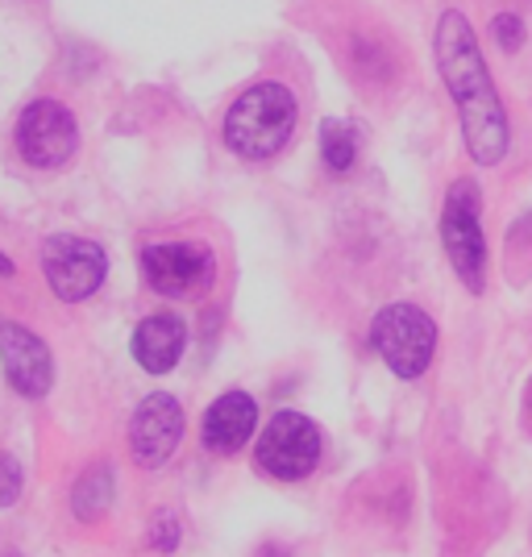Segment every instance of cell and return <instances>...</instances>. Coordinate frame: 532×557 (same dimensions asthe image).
I'll return each instance as SVG.
<instances>
[{
    "label": "cell",
    "instance_id": "e0dca14e",
    "mask_svg": "<svg viewBox=\"0 0 532 557\" xmlns=\"http://www.w3.org/2000/svg\"><path fill=\"white\" fill-rule=\"evenodd\" d=\"M13 271H17V267H13V262H9V258H4V255H0V275H4V278H9V275H13Z\"/></svg>",
    "mask_w": 532,
    "mask_h": 557
},
{
    "label": "cell",
    "instance_id": "7c38bea8",
    "mask_svg": "<svg viewBox=\"0 0 532 557\" xmlns=\"http://www.w3.org/2000/svg\"><path fill=\"white\" fill-rule=\"evenodd\" d=\"M187 346V325L175 312H154L134 329V358L146 374H166L180 367Z\"/></svg>",
    "mask_w": 532,
    "mask_h": 557
},
{
    "label": "cell",
    "instance_id": "4fadbf2b",
    "mask_svg": "<svg viewBox=\"0 0 532 557\" xmlns=\"http://www.w3.org/2000/svg\"><path fill=\"white\" fill-rule=\"evenodd\" d=\"M71 508L75 516L88 524V520H100L104 511L113 508V466L109 462H96L79 474V483L71 491Z\"/></svg>",
    "mask_w": 532,
    "mask_h": 557
},
{
    "label": "cell",
    "instance_id": "9a60e30c",
    "mask_svg": "<svg viewBox=\"0 0 532 557\" xmlns=\"http://www.w3.org/2000/svg\"><path fill=\"white\" fill-rule=\"evenodd\" d=\"M22 466H17V458L13 454H0V508H13L17 504V495H22Z\"/></svg>",
    "mask_w": 532,
    "mask_h": 557
},
{
    "label": "cell",
    "instance_id": "9c48e42d",
    "mask_svg": "<svg viewBox=\"0 0 532 557\" xmlns=\"http://www.w3.org/2000/svg\"><path fill=\"white\" fill-rule=\"evenodd\" d=\"M180 442H184V408H180V399L166 392L146 395L134 408V420H129V454H134V462L154 470V466L175 458Z\"/></svg>",
    "mask_w": 532,
    "mask_h": 557
},
{
    "label": "cell",
    "instance_id": "7a4b0ae2",
    "mask_svg": "<svg viewBox=\"0 0 532 557\" xmlns=\"http://www.w3.org/2000/svg\"><path fill=\"white\" fill-rule=\"evenodd\" d=\"M296 129V96L283 84H255L225 113V146L233 154L262 163L275 159Z\"/></svg>",
    "mask_w": 532,
    "mask_h": 557
},
{
    "label": "cell",
    "instance_id": "ba28073f",
    "mask_svg": "<svg viewBox=\"0 0 532 557\" xmlns=\"http://www.w3.org/2000/svg\"><path fill=\"white\" fill-rule=\"evenodd\" d=\"M42 271H47L50 292L63 304L88 300L109 275V255L96 246L92 237H71L54 233L42 246Z\"/></svg>",
    "mask_w": 532,
    "mask_h": 557
},
{
    "label": "cell",
    "instance_id": "2e32d148",
    "mask_svg": "<svg viewBox=\"0 0 532 557\" xmlns=\"http://www.w3.org/2000/svg\"><path fill=\"white\" fill-rule=\"evenodd\" d=\"M491 34H495V42L504 50H516L524 42V22H520L516 13H499V17L491 22Z\"/></svg>",
    "mask_w": 532,
    "mask_h": 557
},
{
    "label": "cell",
    "instance_id": "8992f818",
    "mask_svg": "<svg viewBox=\"0 0 532 557\" xmlns=\"http://www.w3.org/2000/svg\"><path fill=\"white\" fill-rule=\"evenodd\" d=\"M141 275L166 300H191L216 283V255L205 242H150L141 250Z\"/></svg>",
    "mask_w": 532,
    "mask_h": 557
},
{
    "label": "cell",
    "instance_id": "30bf717a",
    "mask_svg": "<svg viewBox=\"0 0 532 557\" xmlns=\"http://www.w3.org/2000/svg\"><path fill=\"white\" fill-rule=\"evenodd\" d=\"M0 367H4L9 387L25 399H42L54 383V358L47 342L13 321H0Z\"/></svg>",
    "mask_w": 532,
    "mask_h": 557
},
{
    "label": "cell",
    "instance_id": "3957f363",
    "mask_svg": "<svg viewBox=\"0 0 532 557\" xmlns=\"http://www.w3.org/2000/svg\"><path fill=\"white\" fill-rule=\"evenodd\" d=\"M441 246L449 267L458 271L466 292H483L486 287V233H483V191L479 184L462 175L454 180L441 205Z\"/></svg>",
    "mask_w": 532,
    "mask_h": 557
},
{
    "label": "cell",
    "instance_id": "ac0fdd59",
    "mask_svg": "<svg viewBox=\"0 0 532 557\" xmlns=\"http://www.w3.org/2000/svg\"><path fill=\"white\" fill-rule=\"evenodd\" d=\"M262 557H287V549H279V545H267V554Z\"/></svg>",
    "mask_w": 532,
    "mask_h": 557
},
{
    "label": "cell",
    "instance_id": "5bb4252c",
    "mask_svg": "<svg viewBox=\"0 0 532 557\" xmlns=\"http://www.w3.org/2000/svg\"><path fill=\"white\" fill-rule=\"evenodd\" d=\"M358 125H349L342 116H329L321 125V159L333 175H346L358 163Z\"/></svg>",
    "mask_w": 532,
    "mask_h": 557
},
{
    "label": "cell",
    "instance_id": "8fae6325",
    "mask_svg": "<svg viewBox=\"0 0 532 557\" xmlns=\"http://www.w3.org/2000/svg\"><path fill=\"white\" fill-rule=\"evenodd\" d=\"M258 429V404L255 395L246 392H225L216 395L209 404V412H205V445H209L212 454H237L242 445L255 437Z\"/></svg>",
    "mask_w": 532,
    "mask_h": 557
},
{
    "label": "cell",
    "instance_id": "5b68a950",
    "mask_svg": "<svg viewBox=\"0 0 532 557\" xmlns=\"http://www.w3.org/2000/svg\"><path fill=\"white\" fill-rule=\"evenodd\" d=\"M258 470H267L279 483H300L321 462V429L296 408H283L267 420L262 437L255 445Z\"/></svg>",
    "mask_w": 532,
    "mask_h": 557
},
{
    "label": "cell",
    "instance_id": "52a82bcc",
    "mask_svg": "<svg viewBox=\"0 0 532 557\" xmlns=\"http://www.w3.org/2000/svg\"><path fill=\"white\" fill-rule=\"evenodd\" d=\"M79 150V125L59 100H34L17 116V154L38 171L67 166Z\"/></svg>",
    "mask_w": 532,
    "mask_h": 557
},
{
    "label": "cell",
    "instance_id": "6da1fadb",
    "mask_svg": "<svg viewBox=\"0 0 532 557\" xmlns=\"http://www.w3.org/2000/svg\"><path fill=\"white\" fill-rule=\"evenodd\" d=\"M433 50H437V71L445 79V92H449L458 121H462L470 159L479 166L504 163L511 146V125L508 113H504V100H499V88L491 79V67H486V54L479 47V34L466 22V13H458V9L441 13Z\"/></svg>",
    "mask_w": 532,
    "mask_h": 557
},
{
    "label": "cell",
    "instance_id": "277c9868",
    "mask_svg": "<svg viewBox=\"0 0 532 557\" xmlns=\"http://www.w3.org/2000/svg\"><path fill=\"white\" fill-rule=\"evenodd\" d=\"M371 346L392 374L420 379L437 354V325L417 304H387L371 321Z\"/></svg>",
    "mask_w": 532,
    "mask_h": 557
},
{
    "label": "cell",
    "instance_id": "d6986e66",
    "mask_svg": "<svg viewBox=\"0 0 532 557\" xmlns=\"http://www.w3.org/2000/svg\"><path fill=\"white\" fill-rule=\"evenodd\" d=\"M529 412H532V399H529Z\"/></svg>",
    "mask_w": 532,
    "mask_h": 557
}]
</instances>
